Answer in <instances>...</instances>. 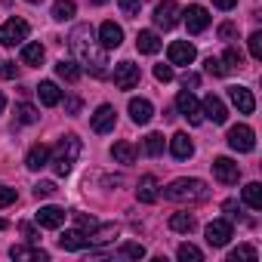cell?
<instances>
[{
	"mask_svg": "<svg viewBox=\"0 0 262 262\" xmlns=\"http://www.w3.org/2000/svg\"><path fill=\"white\" fill-rule=\"evenodd\" d=\"M136 198H139L142 204H155V201L161 198L158 179H155V176H142V179H139V188H136Z\"/></svg>",
	"mask_w": 262,
	"mask_h": 262,
	"instance_id": "21",
	"label": "cell"
},
{
	"mask_svg": "<svg viewBox=\"0 0 262 262\" xmlns=\"http://www.w3.org/2000/svg\"><path fill=\"white\" fill-rule=\"evenodd\" d=\"M114 123H117V111H114V105H99L96 114H93V129H96V133H111Z\"/></svg>",
	"mask_w": 262,
	"mask_h": 262,
	"instance_id": "15",
	"label": "cell"
},
{
	"mask_svg": "<svg viewBox=\"0 0 262 262\" xmlns=\"http://www.w3.org/2000/svg\"><path fill=\"white\" fill-rule=\"evenodd\" d=\"M28 4H40V0H28Z\"/></svg>",
	"mask_w": 262,
	"mask_h": 262,
	"instance_id": "55",
	"label": "cell"
},
{
	"mask_svg": "<svg viewBox=\"0 0 262 262\" xmlns=\"http://www.w3.org/2000/svg\"><path fill=\"white\" fill-rule=\"evenodd\" d=\"M22 62L25 65H40L43 62V47L40 43H25L22 47Z\"/></svg>",
	"mask_w": 262,
	"mask_h": 262,
	"instance_id": "30",
	"label": "cell"
},
{
	"mask_svg": "<svg viewBox=\"0 0 262 262\" xmlns=\"http://www.w3.org/2000/svg\"><path fill=\"white\" fill-rule=\"evenodd\" d=\"M65 111H68V114H77V111H80V99H77V96H68V99H65Z\"/></svg>",
	"mask_w": 262,
	"mask_h": 262,
	"instance_id": "48",
	"label": "cell"
},
{
	"mask_svg": "<svg viewBox=\"0 0 262 262\" xmlns=\"http://www.w3.org/2000/svg\"><path fill=\"white\" fill-rule=\"evenodd\" d=\"M10 256L13 259H25V262H47L50 259V253L40 250V247H13Z\"/></svg>",
	"mask_w": 262,
	"mask_h": 262,
	"instance_id": "24",
	"label": "cell"
},
{
	"mask_svg": "<svg viewBox=\"0 0 262 262\" xmlns=\"http://www.w3.org/2000/svg\"><path fill=\"white\" fill-rule=\"evenodd\" d=\"M176 108H179V114H182L188 123H194V126H198V123H204V111H201V102L191 96V90H188V86H185V90L176 96Z\"/></svg>",
	"mask_w": 262,
	"mask_h": 262,
	"instance_id": "5",
	"label": "cell"
},
{
	"mask_svg": "<svg viewBox=\"0 0 262 262\" xmlns=\"http://www.w3.org/2000/svg\"><path fill=\"white\" fill-rule=\"evenodd\" d=\"M228 99L234 102V108L241 114H253L256 111V99H253V93L247 86H228Z\"/></svg>",
	"mask_w": 262,
	"mask_h": 262,
	"instance_id": "16",
	"label": "cell"
},
{
	"mask_svg": "<svg viewBox=\"0 0 262 262\" xmlns=\"http://www.w3.org/2000/svg\"><path fill=\"white\" fill-rule=\"evenodd\" d=\"M164 198L173 204H201L210 198V188L201 179H176L164 188Z\"/></svg>",
	"mask_w": 262,
	"mask_h": 262,
	"instance_id": "2",
	"label": "cell"
},
{
	"mask_svg": "<svg viewBox=\"0 0 262 262\" xmlns=\"http://www.w3.org/2000/svg\"><path fill=\"white\" fill-rule=\"evenodd\" d=\"M47 164H50V145H43V142H40V145H34V148L28 151L25 167H28V170H43Z\"/></svg>",
	"mask_w": 262,
	"mask_h": 262,
	"instance_id": "22",
	"label": "cell"
},
{
	"mask_svg": "<svg viewBox=\"0 0 262 262\" xmlns=\"http://www.w3.org/2000/svg\"><path fill=\"white\" fill-rule=\"evenodd\" d=\"M4 228H10V222H7V219H0V231H4Z\"/></svg>",
	"mask_w": 262,
	"mask_h": 262,
	"instance_id": "53",
	"label": "cell"
},
{
	"mask_svg": "<svg viewBox=\"0 0 262 262\" xmlns=\"http://www.w3.org/2000/svg\"><path fill=\"white\" fill-rule=\"evenodd\" d=\"M182 83H185V86H198V83H201V77H198V74H185V77H182Z\"/></svg>",
	"mask_w": 262,
	"mask_h": 262,
	"instance_id": "50",
	"label": "cell"
},
{
	"mask_svg": "<svg viewBox=\"0 0 262 262\" xmlns=\"http://www.w3.org/2000/svg\"><path fill=\"white\" fill-rule=\"evenodd\" d=\"M241 259H247V262H256V247H250V244H241V247H234V250L228 253V262H241Z\"/></svg>",
	"mask_w": 262,
	"mask_h": 262,
	"instance_id": "32",
	"label": "cell"
},
{
	"mask_svg": "<svg viewBox=\"0 0 262 262\" xmlns=\"http://www.w3.org/2000/svg\"><path fill=\"white\" fill-rule=\"evenodd\" d=\"M10 204H16V188H10V185H0V210H4V207H10Z\"/></svg>",
	"mask_w": 262,
	"mask_h": 262,
	"instance_id": "41",
	"label": "cell"
},
{
	"mask_svg": "<svg viewBox=\"0 0 262 262\" xmlns=\"http://www.w3.org/2000/svg\"><path fill=\"white\" fill-rule=\"evenodd\" d=\"M117 253H120L123 259H142V256H145V247H142V244H123Z\"/></svg>",
	"mask_w": 262,
	"mask_h": 262,
	"instance_id": "37",
	"label": "cell"
},
{
	"mask_svg": "<svg viewBox=\"0 0 262 262\" xmlns=\"http://www.w3.org/2000/svg\"><path fill=\"white\" fill-rule=\"evenodd\" d=\"M179 259H182V262H201L204 253H201L194 244H182V247H179Z\"/></svg>",
	"mask_w": 262,
	"mask_h": 262,
	"instance_id": "36",
	"label": "cell"
},
{
	"mask_svg": "<svg viewBox=\"0 0 262 262\" xmlns=\"http://www.w3.org/2000/svg\"><path fill=\"white\" fill-rule=\"evenodd\" d=\"M59 247L62 250H86V247H93V241L83 228H71V231L59 234Z\"/></svg>",
	"mask_w": 262,
	"mask_h": 262,
	"instance_id": "14",
	"label": "cell"
},
{
	"mask_svg": "<svg viewBox=\"0 0 262 262\" xmlns=\"http://www.w3.org/2000/svg\"><path fill=\"white\" fill-rule=\"evenodd\" d=\"M16 120H19V123H34V120H37V108L28 105V102L16 105Z\"/></svg>",
	"mask_w": 262,
	"mask_h": 262,
	"instance_id": "34",
	"label": "cell"
},
{
	"mask_svg": "<svg viewBox=\"0 0 262 262\" xmlns=\"http://www.w3.org/2000/svg\"><path fill=\"white\" fill-rule=\"evenodd\" d=\"M234 34H237V28H234V25H231V22H225V25H222V28H219V37H222V40H231V37H234Z\"/></svg>",
	"mask_w": 262,
	"mask_h": 262,
	"instance_id": "47",
	"label": "cell"
},
{
	"mask_svg": "<svg viewBox=\"0 0 262 262\" xmlns=\"http://www.w3.org/2000/svg\"><path fill=\"white\" fill-rule=\"evenodd\" d=\"M213 176H216V182H222V185H234V182L241 179V167H237L231 158H216V161H213Z\"/></svg>",
	"mask_w": 262,
	"mask_h": 262,
	"instance_id": "9",
	"label": "cell"
},
{
	"mask_svg": "<svg viewBox=\"0 0 262 262\" xmlns=\"http://www.w3.org/2000/svg\"><path fill=\"white\" fill-rule=\"evenodd\" d=\"M65 210L62 207H40L37 213H34V222L40 225V228H62V222H65Z\"/></svg>",
	"mask_w": 262,
	"mask_h": 262,
	"instance_id": "13",
	"label": "cell"
},
{
	"mask_svg": "<svg viewBox=\"0 0 262 262\" xmlns=\"http://www.w3.org/2000/svg\"><path fill=\"white\" fill-rule=\"evenodd\" d=\"M7 108V99H4V93H0V111H4Z\"/></svg>",
	"mask_w": 262,
	"mask_h": 262,
	"instance_id": "52",
	"label": "cell"
},
{
	"mask_svg": "<svg viewBox=\"0 0 262 262\" xmlns=\"http://www.w3.org/2000/svg\"><path fill=\"white\" fill-rule=\"evenodd\" d=\"M129 117H133V123L145 126L151 117H155V108L148 99H129Z\"/></svg>",
	"mask_w": 262,
	"mask_h": 262,
	"instance_id": "19",
	"label": "cell"
},
{
	"mask_svg": "<svg viewBox=\"0 0 262 262\" xmlns=\"http://www.w3.org/2000/svg\"><path fill=\"white\" fill-rule=\"evenodd\" d=\"M250 56L256 62H262V31H253L250 34Z\"/></svg>",
	"mask_w": 262,
	"mask_h": 262,
	"instance_id": "39",
	"label": "cell"
},
{
	"mask_svg": "<svg viewBox=\"0 0 262 262\" xmlns=\"http://www.w3.org/2000/svg\"><path fill=\"white\" fill-rule=\"evenodd\" d=\"M145 155H151V158L164 155V136L161 133H148L145 136Z\"/></svg>",
	"mask_w": 262,
	"mask_h": 262,
	"instance_id": "33",
	"label": "cell"
},
{
	"mask_svg": "<svg viewBox=\"0 0 262 262\" xmlns=\"http://www.w3.org/2000/svg\"><path fill=\"white\" fill-rule=\"evenodd\" d=\"M56 74H59L62 80L74 83V80L80 77V65H77V62H68V59H62V62H56Z\"/></svg>",
	"mask_w": 262,
	"mask_h": 262,
	"instance_id": "27",
	"label": "cell"
},
{
	"mask_svg": "<svg viewBox=\"0 0 262 262\" xmlns=\"http://www.w3.org/2000/svg\"><path fill=\"white\" fill-rule=\"evenodd\" d=\"M228 145H231L234 151L247 155V151H253V148H256V133H253L247 123H237V126H231V129H228Z\"/></svg>",
	"mask_w": 262,
	"mask_h": 262,
	"instance_id": "7",
	"label": "cell"
},
{
	"mask_svg": "<svg viewBox=\"0 0 262 262\" xmlns=\"http://www.w3.org/2000/svg\"><path fill=\"white\" fill-rule=\"evenodd\" d=\"M80 158V139L77 136H65L56 148H50V164L56 170V176H68L71 167L77 164Z\"/></svg>",
	"mask_w": 262,
	"mask_h": 262,
	"instance_id": "3",
	"label": "cell"
},
{
	"mask_svg": "<svg viewBox=\"0 0 262 262\" xmlns=\"http://www.w3.org/2000/svg\"><path fill=\"white\" fill-rule=\"evenodd\" d=\"M136 47H139V53H148V56H155V53L161 50V37H158L155 31H139V37H136Z\"/></svg>",
	"mask_w": 262,
	"mask_h": 262,
	"instance_id": "25",
	"label": "cell"
},
{
	"mask_svg": "<svg viewBox=\"0 0 262 262\" xmlns=\"http://www.w3.org/2000/svg\"><path fill=\"white\" fill-rule=\"evenodd\" d=\"M182 22H185L188 34H201V31H207V25H210V13L194 4V7H188V10L182 13Z\"/></svg>",
	"mask_w": 262,
	"mask_h": 262,
	"instance_id": "10",
	"label": "cell"
},
{
	"mask_svg": "<svg viewBox=\"0 0 262 262\" xmlns=\"http://www.w3.org/2000/svg\"><path fill=\"white\" fill-rule=\"evenodd\" d=\"M204 234H207V244L210 247H225L231 241V222L228 219H213Z\"/></svg>",
	"mask_w": 262,
	"mask_h": 262,
	"instance_id": "12",
	"label": "cell"
},
{
	"mask_svg": "<svg viewBox=\"0 0 262 262\" xmlns=\"http://www.w3.org/2000/svg\"><path fill=\"white\" fill-rule=\"evenodd\" d=\"M68 47L77 59V65H83L93 77H105L108 74V56H105V47L96 40L93 28L90 25H77L68 37Z\"/></svg>",
	"mask_w": 262,
	"mask_h": 262,
	"instance_id": "1",
	"label": "cell"
},
{
	"mask_svg": "<svg viewBox=\"0 0 262 262\" xmlns=\"http://www.w3.org/2000/svg\"><path fill=\"white\" fill-rule=\"evenodd\" d=\"M0 77H4V80H16V77H19L16 62H0Z\"/></svg>",
	"mask_w": 262,
	"mask_h": 262,
	"instance_id": "42",
	"label": "cell"
},
{
	"mask_svg": "<svg viewBox=\"0 0 262 262\" xmlns=\"http://www.w3.org/2000/svg\"><path fill=\"white\" fill-rule=\"evenodd\" d=\"M213 4H216V7H219V10H231V7H234V4H237V0H213Z\"/></svg>",
	"mask_w": 262,
	"mask_h": 262,
	"instance_id": "51",
	"label": "cell"
},
{
	"mask_svg": "<svg viewBox=\"0 0 262 262\" xmlns=\"http://www.w3.org/2000/svg\"><path fill=\"white\" fill-rule=\"evenodd\" d=\"M111 158H114L117 164H136V148L129 145V142H114Z\"/></svg>",
	"mask_w": 262,
	"mask_h": 262,
	"instance_id": "26",
	"label": "cell"
},
{
	"mask_svg": "<svg viewBox=\"0 0 262 262\" xmlns=\"http://www.w3.org/2000/svg\"><path fill=\"white\" fill-rule=\"evenodd\" d=\"M155 77H158L161 83H170V80H173V68H170V65H155Z\"/></svg>",
	"mask_w": 262,
	"mask_h": 262,
	"instance_id": "45",
	"label": "cell"
},
{
	"mask_svg": "<svg viewBox=\"0 0 262 262\" xmlns=\"http://www.w3.org/2000/svg\"><path fill=\"white\" fill-rule=\"evenodd\" d=\"M74 222H77V228H83L86 234H93V231L99 228V222H96L93 216H86V213H74Z\"/></svg>",
	"mask_w": 262,
	"mask_h": 262,
	"instance_id": "38",
	"label": "cell"
},
{
	"mask_svg": "<svg viewBox=\"0 0 262 262\" xmlns=\"http://www.w3.org/2000/svg\"><path fill=\"white\" fill-rule=\"evenodd\" d=\"M37 96H40V102H43L47 108H53V105H59V102H62V90H59L53 80H40Z\"/></svg>",
	"mask_w": 262,
	"mask_h": 262,
	"instance_id": "23",
	"label": "cell"
},
{
	"mask_svg": "<svg viewBox=\"0 0 262 262\" xmlns=\"http://www.w3.org/2000/svg\"><path fill=\"white\" fill-rule=\"evenodd\" d=\"M99 43H102L105 50H117V47L123 43V28L114 25V22H102V28H99Z\"/></svg>",
	"mask_w": 262,
	"mask_h": 262,
	"instance_id": "18",
	"label": "cell"
},
{
	"mask_svg": "<svg viewBox=\"0 0 262 262\" xmlns=\"http://www.w3.org/2000/svg\"><path fill=\"white\" fill-rule=\"evenodd\" d=\"M74 0H56V7H53V19L56 22H68L71 16H74Z\"/></svg>",
	"mask_w": 262,
	"mask_h": 262,
	"instance_id": "31",
	"label": "cell"
},
{
	"mask_svg": "<svg viewBox=\"0 0 262 262\" xmlns=\"http://www.w3.org/2000/svg\"><path fill=\"white\" fill-rule=\"evenodd\" d=\"M28 22L25 19H10L0 25V43L4 47H16V43H25L28 40Z\"/></svg>",
	"mask_w": 262,
	"mask_h": 262,
	"instance_id": "4",
	"label": "cell"
},
{
	"mask_svg": "<svg viewBox=\"0 0 262 262\" xmlns=\"http://www.w3.org/2000/svg\"><path fill=\"white\" fill-rule=\"evenodd\" d=\"M194 56H198V50H194V43H188V40H173L170 50H167L170 65H191Z\"/></svg>",
	"mask_w": 262,
	"mask_h": 262,
	"instance_id": "11",
	"label": "cell"
},
{
	"mask_svg": "<svg viewBox=\"0 0 262 262\" xmlns=\"http://www.w3.org/2000/svg\"><path fill=\"white\" fill-rule=\"evenodd\" d=\"M179 16H182V10H179V4L176 0H164V4H158L155 7V25L158 28H164V31H170V28H176L179 25Z\"/></svg>",
	"mask_w": 262,
	"mask_h": 262,
	"instance_id": "6",
	"label": "cell"
},
{
	"mask_svg": "<svg viewBox=\"0 0 262 262\" xmlns=\"http://www.w3.org/2000/svg\"><path fill=\"white\" fill-rule=\"evenodd\" d=\"M222 210H225V216H228V219H237V216H241L237 201H225V204H222Z\"/></svg>",
	"mask_w": 262,
	"mask_h": 262,
	"instance_id": "46",
	"label": "cell"
},
{
	"mask_svg": "<svg viewBox=\"0 0 262 262\" xmlns=\"http://www.w3.org/2000/svg\"><path fill=\"white\" fill-rule=\"evenodd\" d=\"M222 62H225L228 68H237V65H244V56L231 47V50H225V59H222Z\"/></svg>",
	"mask_w": 262,
	"mask_h": 262,
	"instance_id": "43",
	"label": "cell"
},
{
	"mask_svg": "<svg viewBox=\"0 0 262 262\" xmlns=\"http://www.w3.org/2000/svg\"><path fill=\"white\" fill-rule=\"evenodd\" d=\"M93 4H99V7H102V4H108V0H93Z\"/></svg>",
	"mask_w": 262,
	"mask_h": 262,
	"instance_id": "54",
	"label": "cell"
},
{
	"mask_svg": "<svg viewBox=\"0 0 262 262\" xmlns=\"http://www.w3.org/2000/svg\"><path fill=\"white\" fill-rule=\"evenodd\" d=\"M22 234H25V237H28V241H31V244H34V241H37V231H34V228H31V225H28V222H22Z\"/></svg>",
	"mask_w": 262,
	"mask_h": 262,
	"instance_id": "49",
	"label": "cell"
},
{
	"mask_svg": "<svg viewBox=\"0 0 262 262\" xmlns=\"http://www.w3.org/2000/svg\"><path fill=\"white\" fill-rule=\"evenodd\" d=\"M201 111H204V117H210L213 123H225L228 120V111H225V102L219 99V96H207L204 102H201Z\"/></svg>",
	"mask_w": 262,
	"mask_h": 262,
	"instance_id": "17",
	"label": "cell"
},
{
	"mask_svg": "<svg viewBox=\"0 0 262 262\" xmlns=\"http://www.w3.org/2000/svg\"><path fill=\"white\" fill-rule=\"evenodd\" d=\"M170 151H173L176 161H188V158L194 155V142L188 139V133H176V136L170 139Z\"/></svg>",
	"mask_w": 262,
	"mask_h": 262,
	"instance_id": "20",
	"label": "cell"
},
{
	"mask_svg": "<svg viewBox=\"0 0 262 262\" xmlns=\"http://www.w3.org/2000/svg\"><path fill=\"white\" fill-rule=\"evenodd\" d=\"M170 228L188 234V231L194 228V216H191V213H173V216H170Z\"/></svg>",
	"mask_w": 262,
	"mask_h": 262,
	"instance_id": "29",
	"label": "cell"
},
{
	"mask_svg": "<svg viewBox=\"0 0 262 262\" xmlns=\"http://www.w3.org/2000/svg\"><path fill=\"white\" fill-rule=\"evenodd\" d=\"M34 194H37V198H53V194H56V182H50V179L37 182V185H34Z\"/></svg>",
	"mask_w": 262,
	"mask_h": 262,
	"instance_id": "40",
	"label": "cell"
},
{
	"mask_svg": "<svg viewBox=\"0 0 262 262\" xmlns=\"http://www.w3.org/2000/svg\"><path fill=\"white\" fill-rule=\"evenodd\" d=\"M139 77H142V71H139V65H133V62L114 65V86H117V90H133V86H139Z\"/></svg>",
	"mask_w": 262,
	"mask_h": 262,
	"instance_id": "8",
	"label": "cell"
},
{
	"mask_svg": "<svg viewBox=\"0 0 262 262\" xmlns=\"http://www.w3.org/2000/svg\"><path fill=\"white\" fill-rule=\"evenodd\" d=\"M204 68H207V74H213V77H225V74H228V65H225L222 59H213V56L204 62Z\"/></svg>",
	"mask_w": 262,
	"mask_h": 262,
	"instance_id": "35",
	"label": "cell"
},
{
	"mask_svg": "<svg viewBox=\"0 0 262 262\" xmlns=\"http://www.w3.org/2000/svg\"><path fill=\"white\" fill-rule=\"evenodd\" d=\"M117 4H120L123 16H136V13H139V4H142V0H117Z\"/></svg>",
	"mask_w": 262,
	"mask_h": 262,
	"instance_id": "44",
	"label": "cell"
},
{
	"mask_svg": "<svg viewBox=\"0 0 262 262\" xmlns=\"http://www.w3.org/2000/svg\"><path fill=\"white\" fill-rule=\"evenodd\" d=\"M244 204L253 207V210H262V185H259V182L244 185Z\"/></svg>",
	"mask_w": 262,
	"mask_h": 262,
	"instance_id": "28",
	"label": "cell"
}]
</instances>
